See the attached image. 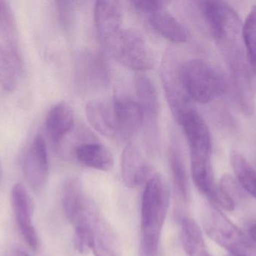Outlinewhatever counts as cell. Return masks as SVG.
<instances>
[{
	"label": "cell",
	"instance_id": "cell-6",
	"mask_svg": "<svg viewBox=\"0 0 256 256\" xmlns=\"http://www.w3.org/2000/svg\"><path fill=\"white\" fill-rule=\"evenodd\" d=\"M137 102L142 114V126L144 138L152 148L158 145V118L160 114V101L156 87L148 77L140 75L135 81Z\"/></svg>",
	"mask_w": 256,
	"mask_h": 256
},
{
	"label": "cell",
	"instance_id": "cell-7",
	"mask_svg": "<svg viewBox=\"0 0 256 256\" xmlns=\"http://www.w3.org/2000/svg\"><path fill=\"white\" fill-rule=\"evenodd\" d=\"M230 71L232 85L236 103L240 111L250 115L255 110V97L249 70L239 47L226 53Z\"/></svg>",
	"mask_w": 256,
	"mask_h": 256
},
{
	"label": "cell",
	"instance_id": "cell-17",
	"mask_svg": "<svg viewBox=\"0 0 256 256\" xmlns=\"http://www.w3.org/2000/svg\"><path fill=\"white\" fill-rule=\"evenodd\" d=\"M62 204L67 217L70 222L85 214L92 207L87 199L82 183L78 177L68 179L62 190Z\"/></svg>",
	"mask_w": 256,
	"mask_h": 256
},
{
	"label": "cell",
	"instance_id": "cell-2",
	"mask_svg": "<svg viewBox=\"0 0 256 256\" xmlns=\"http://www.w3.org/2000/svg\"><path fill=\"white\" fill-rule=\"evenodd\" d=\"M182 82L190 99L200 104L210 103L225 93V80L212 65L190 60L180 66Z\"/></svg>",
	"mask_w": 256,
	"mask_h": 256
},
{
	"label": "cell",
	"instance_id": "cell-1",
	"mask_svg": "<svg viewBox=\"0 0 256 256\" xmlns=\"http://www.w3.org/2000/svg\"><path fill=\"white\" fill-rule=\"evenodd\" d=\"M144 184L141 204L140 244L160 247L161 232L170 207V189L164 177L156 172H153Z\"/></svg>",
	"mask_w": 256,
	"mask_h": 256
},
{
	"label": "cell",
	"instance_id": "cell-10",
	"mask_svg": "<svg viewBox=\"0 0 256 256\" xmlns=\"http://www.w3.org/2000/svg\"><path fill=\"white\" fill-rule=\"evenodd\" d=\"M22 171L27 183L34 190H40L44 185L49 171L46 141L36 135L22 157Z\"/></svg>",
	"mask_w": 256,
	"mask_h": 256
},
{
	"label": "cell",
	"instance_id": "cell-12",
	"mask_svg": "<svg viewBox=\"0 0 256 256\" xmlns=\"http://www.w3.org/2000/svg\"><path fill=\"white\" fill-rule=\"evenodd\" d=\"M116 126L117 138L128 140L141 129L142 114L137 101L129 97H118L112 102Z\"/></svg>",
	"mask_w": 256,
	"mask_h": 256
},
{
	"label": "cell",
	"instance_id": "cell-20",
	"mask_svg": "<svg viewBox=\"0 0 256 256\" xmlns=\"http://www.w3.org/2000/svg\"><path fill=\"white\" fill-rule=\"evenodd\" d=\"M149 23L158 34L170 42L180 44L188 41V33L186 29L164 9L150 14Z\"/></svg>",
	"mask_w": 256,
	"mask_h": 256
},
{
	"label": "cell",
	"instance_id": "cell-9",
	"mask_svg": "<svg viewBox=\"0 0 256 256\" xmlns=\"http://www.w3.org/2000/svg\"><path fill=\"white\" fill-rule=\"evenodd\" d=\"M12 202L21 235L32 250H38L40 242L32 222L34 204L30 194L21 183L12 188Z\"/></svg>",
	"mask_w": 256,
	"mask_h": 256
},
{
	"label": "cell",
	"instance_id": "cell-23",
	"mask_svg": "<svg viewBox=\"0 0 256 256\" xmlns=\"http://www.w3.org/2000/svg\"><path fill=\"white\" fill-rule=\"evenodd\" d=\"M170 164L173 182L180 196L186 201L189 197V177L188 170L180 150L177 147L170 150Z\"/></svg>",
	"mask_w": 256,
	"mask_h": 256
},
{
	"label": "cell",
	"instance_id": "cell-5",
	"mask_svg": "<svg viewBox=\"0 0 256 256\" xmlns=\"http://www.w3.org/2000/svg\"><path fill=\"white\" fill-rule=\"evenodd\" d=\"M200 7L209 30L224 49L238 45L242 30L237 12L225 2L201 1Z\"/></svg>",
	"mask_w": 256,
	"mask_h": 256
},
{
	"label": "cell",
	"instance_id": "cell-3",
	"mask_svg": "<svg viewBox=\"0 0 256 256\" xmlns=\"http://www.w3.org/2000/svg\"><path fill=\"white\" fill-rule=\"evenodd\" d=\"M203 226L208 235L232 256H256V245L216 206L208 204L203 212Z\"/></svg>",
	"mask_w": 256,
	"mask_h": 256
},
{
	"label": "cell",
	"instance_id": "cell-4",
	"mask_svg": "<svg viewBox=\"0 0 256 256\" xmlns=\"http://www.w3.org/2000/svg\"><path fill=\"white\" fill-rule=\"evenodd\" d=\"M106 47L122 66L130 70L144 72L154 66V54L137 30L122 29Z\"/></svg>",
	"mask_w": 256,
	"mask_h": 256
},
{
	"label": "cell",
	"instance_id": "cell-22",
	"mask_svg": "<svg viewBox=\"0 0 256 256\" xmlns=\"http://www.w3.org/2000/svg\"><path fill=\"white\" fill-rule=\"evenodd\" d=\"M230 161L239 184L256 199V171L254 168L246 158L237 151L232 153Z\"/></svg>",
	"mask_w": 256,
	"mask_h": 256
},
{
	"label": "cell",
	"instance_id": "cell-30",
	"mask_svg": "<svg viewBox=\"0 0 256 256\" xmlns=\"http://www.w3.org/2000/svg\"><path fill=\"white\" fill-rule=\"evenodd\" d=\"M250 234L252 241L256 243V224L252 225L250 228Z\"/></svg>",
	"mask_w": 256,
	"mask_h": 256
},
{
	"label": "cell",
	"instance_id": "cell-14",
	"mask_svg": "<svg viewBox=\"0 0 256 256\" xmlns=\"http://www.w3.org/2000/svg\"><path fill=\"white\" fill-rule=\"evenodd\" d=\"M79 85L92 89L105 85L108 81V71L103 59L94 53L80 55L76 65Z\"/></svg>",
	"mask_w": 256,
	"mask_h": 256
},
{
	"label": "cell",
	"instance_id": "cell-19",
	"mask_svg": "<svg viewBox=\"0 0 256 256\" xmlns=\"http://www.w3.org/2000/svg\"><path fill=\"white\" fill-rule=\"evenodd\" d=\"M87 119L98 132L108 138H117L116 126L112 104L93 100L86 106Z\"/></svg>",
	"mask_w": 256,
	"mask_h": 256
},
{
	"label": "cell",
	"instance_id": "cell-31",
	"mask_svg": "<svg viewBox=\"0 0 256 256\" xmlns=\"http://www.w3.org/2000/svg\"><path fill=\"white\" fill-rule=\"evenodd\" d=\"M13 256H30L27 255L26 252H22V251H16V252H14Z\"/></svg>",
	"mask_w": 256,
	"mask_h": 256
},
{
	"label": "cell",
	"instance_id": "cell-29",
	"mask_svg": "<svg viewBox=\"0 0 256 256\" xmlns=\"http://www.w3.org/2000/svg\"><path fill=\"white\" fill-rule=\"evenodd\" d=\"M140 256H162L160 249H146L140 246Z\"/></svg>",
	"mask_w": 256,
	"mask_h": 256
},
{
	"label": "cell",
	"instance_id": "cell-32",
	"mask_svg": "<svg viewBox=\"0 0 256 256\" xmlns=\"http://www.w3.org/2000/svg\"><path fill=\"white\" fill-rule=\"evenodd\" d=\"M230 256H232V255H230Z\"/></svg>",
	"mask_w": 256,
	"mask_h": 256
},
{
	"label": "cell",
	"instance_id": "cell-21",
	"mask_svg": "<svg viewBox=\"0 0 256 256\" xmlns=\"http://www.w3.org/2000/svg\"><path fill=\"white\" fill-rule=\"evenodd\" d=\"M180 240L188 256H212L206 247L200 226L190 218L182 220Z\"/></svg>",
	"mask_w": 256,
	"mask_h": 256
},
{
	"label": "cell",
	"instance_id": "cell-24",
	"mask_svg": "<svg viewBox=\"0 0 256 256\" xmlns=\"http://www.w3.org/2000/svg\"><path fill=\"white\" fill-rule=\"evenodd\" d=\"M242 37L246 50L248 63L256 75V5L252 6L242 26Z\"/></svg>",
	"mask_w": 256,
	"mask_h": 256
},
{
	"label": "cell",
	"instance_id": "cell-28",
	"mask_svg": "<svg viewBox=\"0 0 256 256\" xmlns=\"http://www.w3.org/2000/svg\"><path fill=\"white\" fill-rule=\"evenodd\" d=\"M56 3L60 21L63 25H68L69 20H70V11H72L70 3V2L60 1L57 2Z\"/></svg>",
	"mask_w": 256,
	"mask_h": 256
},
{
	"label": "cell",
	"instance_id": "cell-16",
	"mask_svg": "<svg viewBox=\"0 0 256 256\" xmlns=\"http://www.w3.org/2000/svg\"><path fill=\"white\" fill-rule=\"evenodd\" d=\"M74 125V113L64 102L51 108L46 115V130L56 148H58Z\"/></svg>",
	"mask_w": 256,
	"mask_h": 256
},
{
	"label": "cell",
	"instance_id": "cell-27",
	"mask_svg": "<svg viewBox=\"0 0 256 256\" xmlns=\"http://www.w3.org/2000/svg\"><path fill=\"white\" fill-rule=\"evenodd\" d=\"M92 251L94 256H117L99 234L94 239Z\"/></svg>",
	"mask_w": 256,
	"mask_h": 256
},
{
	"label": "cell",
	"instance_id": "cell-25",
	"mask_svg": "<svg viewBox=\"0 0 256 256\" xmlns=\"http://www.w3.org/2000/svg\"><path fill=\"white\" fill-rule=\"evenodd\" d=\"M219 186L234 201V204L236 201H240L245 197L243 188L239 184L238 181L230 174L222 176Z\"/></svg>",
	"mask_w": 256,
	"mask_h": 256
},
{
	"label": "cell",
	"instance_id": "cell-13",
	"mask_svg": "<svg viewBox=\"0 0 256 256\" xmlns=\"http://www.w3.org/2000/svg\"><path fill=\"white\" fill-rule=\"evenodd\" d=\"M98 34L105 46L122 30V9L120 2L99 1L94 6Z\"/></svg>",
	"mask_w": 256,
	"mask_h": 256
},
{
	"label": "cell",
	"instance_id": "cell-18",
	"mask_svg": "<svg viewBox=\"0 0 256 256\" xmlns=\"http://www.w3.org/2000/svg\"><path fill=\"white\" fill-rule=\"evenodd\" d=\"M75 154L81 163L99 171H110L114 165L112 152L100 143L88 142L80 144L75 149Z\"/></svg>",
	"mask_w": 256,
	"mask_h": 256
},
{
	"label": "cell",
	"instance_id": "cell-26",
	"mask_svg": "<svg viewBox=\"0 0 256 256\" xmlns=\"http://www.w3.org/2000/svg\"><path fill=\"white\" fill-rule=\"evenodd\" d=\"M132 4L136 10L149 15L164 9V3L161 1H134L132 2Z\"/></svg>",
	"mask_w": 256,
	"mask_h": 256
},
{
	"label": "cell",
	"instance_id": "cell-15",
	"mask_svg": "<svg viewBox=\"0 0 256 256\" xmlns=\"http://www.w3.org/2000/svg\"><path fill=\"white\" fill-rule=\"evenodd\" d=\"M153 172L135 146L128 145L124 149L122 155V177L128 187L134 189L146 183Z\"/></svg>",
	"mask_w": 256,
	"mask_h": 256
},
{
	"label": "cell",
	"instance_id": "cell-11",
	"mask_svg": "<svg viewBox=\"0 0 256 256\" xmlns=\"http://www.w3.org/2000/svg\"><path fill=\"white\" fill-rule=\"evenodd\" d=\"M188 140L190 155H212V139L207 123L194 108L185 111L178 120Z\"/></svg>",
	"mask_w": 256,
	"mask_h": 256
},
{
	"label": "cell",
	"instance_id": "cell-8",
	"mask_svg": "<svg viewBox=\"0 0 256 256\" xmlns=\"http://www.w3.org/2000/svg\"><path fill=\"white\" fill-rule=\"evenodd\" d=\"M180 66L172 54H170L164 61L162 78L167 101L174 118L178 121L182 114L192 108L189 96L182 82Z\"/></svg>",
	"mask_w": 256,
	"mask_h": 256
}]
</instances>
